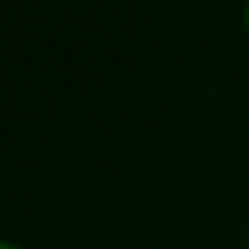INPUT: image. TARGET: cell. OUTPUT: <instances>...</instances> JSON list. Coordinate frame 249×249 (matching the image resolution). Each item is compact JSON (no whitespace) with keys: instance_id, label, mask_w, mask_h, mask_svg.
Listing matches in <instances>:
<instances>
[{"instance_id":"obj_1","label":"cell","mask_w":249,"mask_h":249,"mask_svg":"<svg viewBox=\"0 0 249 249\" xmlns=\"http://www.w3.org/2000/svg\"><path fill=\"white\" fill-rule=\"evenodd\" d=\"M0 249H18V246H12V243H3V246H0Z\"/></svg>"},{"instance_id":"obj_2","label":"cell","mask_w":249,"mask_h":249,"mask_svg":"<svg viewBox=\"0 0 249 249\" xmlns=\"http://www.w3.org/2000/svg\"><path fill=\"white\" fill-rule=\"evenodd\" d=\"M246 24H249V6H246Z\"/></svg>"}]
</instances>
